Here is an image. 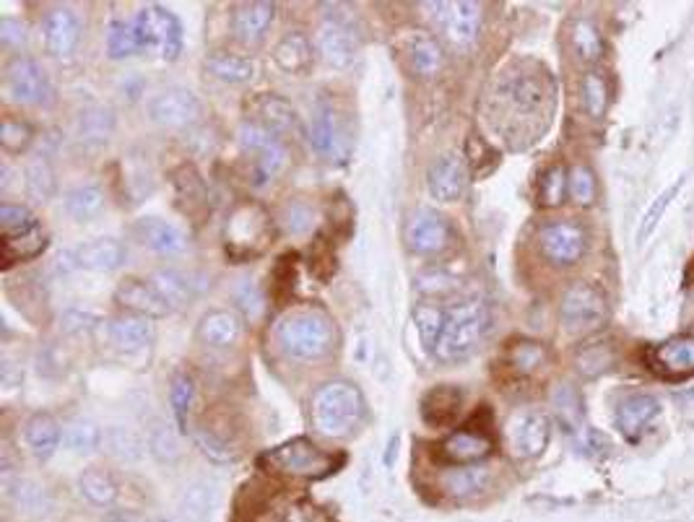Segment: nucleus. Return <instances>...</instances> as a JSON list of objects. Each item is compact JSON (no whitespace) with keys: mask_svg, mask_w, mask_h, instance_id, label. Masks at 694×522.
Returning a JSON list of instances; mask_svg holds the SVG:
<instances>
[{"mask_svg":"<svg viewBox=\"0 0 694 522\" xmlns=\"http://www.w3.org/2000/svg\"><path fill=\"white\" fill-rule=\"evenodd\" d=\"M242 317L234 310H214L201 317L198 338L211 348H229L240 341Z\"/></svg>","mask_w":694,"mask_h":522,"instance_id":"obj_29","label":"nucleus"},{"mask_svg":"<svg viewBox=\"0 0 694 522\" xmlns=\"http://www.w3.org/2000/svg\"><path fill=\"white\" fill-rule=\"evenodd\" d=\"M273 63L284 73H307L312 65V39L305 32H286L273 47Z\"/></svg>","mask_w":694,"mask_h":522,"instance_id":"obj_31","label":"nucleus"},{"mask_svg":"<svg viewBox=\"0 0 694 522\" xmlns=\"http://www.w3.org/2000/svg\"><path fill=\"white\" fill-rule=\"evenodd\" d=\"M149 447L159 460H175L180 455V447H177L175 434L169 432L167 426H156L149 434Z\"/></svg>","mask_w":694,"mask_h":522,"instance_id":"obj_59","label":"nucleus"},{"mask_svg":"<svg viewBox=\"0 0 694 522\" xmlns=\"http://www.w3.org/2000/svg\"><path fill=\"white\" fill-rule=\"evenodd\" d=\"M195 398V385L188 374H177L172 380V390H169V400H172V413H175V424L180 434H188V416L190 406Z\"/></svg>","mask_w":694,"mask_h":522,"instance_id":"obj_51","label":"nucleus"},{"mask_svg":"<svg viewBox=\"0 0 694 522\" xmlns=\"http://www.w3.org/2000/svg\"><path fill=\"white\" fill-rule=\"evenodd\" d=\"M26 445L32 450L34 458L47 460L55 455V450L60 447V424L52 419L50 413H34L32 419L26 421L24 429Z\"/></svg>","mask_w":694,"mask_h":522,"instance_id":"obj_34","label":"nucleus"},{"mask_svg":"<svg viewBox=\"0 0 694 522\" xmlns=\"http://www.w3.org/2000/svg\"><path fill=\"white\" fill-rule=\"evenodd\" d=\"M489 328V312L487 304L479 299L463 302L448 312L442 336L435 346V356L445 364H455L474 354L479 348L481 338L487 336Z\"/></svg>","mask_w":694,"mask_h":522,"instance_id":"obj_4","label":"nucleus"},{"mask_svg":"<svg viewBox=\"0 0 694 522\" xmlns=\"http://www.w3.org/2000/svg\"><path fill=\"white\" fill-rule=\"evenodd\" d=\"M276 19V6L266 0L237 3L232 13V32L242 45H258Z\"/></svg>","mask_w":694,"mask_h":522,"instance_id":"obj_21","label":"nucleus"},{"mask_svg":"<svg viewBox=\"0 0 694 522\" xmlns=\"http://www.w3.org/2000/svg\"><path fill=\"white\" fill-rule=\"evenodd\" d=\"M104 447L112 458L123 460V463H133L143 455L141 437L130 429H123V426H112L110 432L104 434Z\"/></svg>","mask_w":694,"mask_h":522,"instance_id":"obj_48","label":"nucleus"},{"mask_svg":"<svg viewBox=\"0 0 694 522\" xmlns=\"http://www.w3.org/2000/svg\"><path fill=\"white\" fill-rule=\"evenodd\" d=\"M107 341H110L117 351L136 354V351H143L146 346H151V341H154V325H151L149 317H112L110 325H107Z\"/></svg>","mask_w":694,"mask_h":522,"instance_id":"obj_25","label":"nucleus"},{"mask_svg":"<svg viewBox=\"0 0 694 522\" xmlns=\"http://www.w3.org/2000/svg\"><path fill=\"white\" fill-rule=\"evenodd\" d=\"M468 185V169L463 156L445 154L437 162H432L427 172V187L432 198L442 200V203H455L463 198Z\"/></svg>","mask_w":694,"mask_h":522,"instance_id":"obj_18","label":"nucleus"},{"mask_svg":"<svg viewBox=\"0 0 694 522\" xmlns=\"http://www.w3.org/2000/svg\"><path fill=\"white\" fill-rule=\"evenodd\" d=\"M258 522H325V520L320 515H315V510H307V507H286V510L268 512V515L260 517Z\"/></svg>","mask_w":694,"mask_h":522,"instance_id":"obj_60","label":"nucleus"},{"mask_svg":"<svg viewBox=\"0 0 694 522\" xmlns=\"http://www.w3.org/2000/svg\"><path fill=\"white\" fill-rule=\"evenodd\" d=\"M549 437H552V421L539 411L518 413L507 426V439H510V450L515 458H539L549 445Z\"/></svg>","mask_w":694,"mask_h":522,"instance_id":"obj_15","label":"nucleus"},{"mask_svg":"<svg viewBox=\"0 0 694 522\" xmlns=\"http://www.w3.org/2000/svg\"><path fill=\"white\" fill-rule=\"evenodd\" d=\"M26 39H29L26 37V26L19 19H11V16L0 19V42L3 45L19 50V47L26 45Z\"/></svg>","mask_w":694,"mask_h":522,"instance_id":"obj_61","label":"nucleus"},{"mask_svg":"<svg viewBox=\"0 0 694 522\" xmlns=\"http://www.w3.org/2000/svg\"><path fill=\"white\" fill-rule=\"evenodd\" d=\"M682 185H684V180H676L674 185L666 187V190H663V193L658 195V198L653 200V203H650V208H648V213H645L643 224H640V232H637V242H640V245H643V242H648L650 234L656 232L658 221L663 219V213H666V208H669L671 200H674L676 195H679Z\"/></svg>","mask_w":694,"mask_h":522,"instance_id":"obj_53","label":"nucleus"},{"mask_svg":"<svg viewBox=\"0 0 694 522\" xmlns=\"http://www.w3.org/2000/svg\"><path fill=\"white\" fill-rule=\"evenodd\" d=\"M273 234V224L268 213L255 203H240L229 213L227 226H224V239H227L229 255H258L268 245Z\"/></svg>","mask_w":694,"mask_h":522,"instance_id":"obj_6","label":"nucleus"},{"mask_svg":"<svg viewBox=\"0 0 694 522\" xmlns=\"http://www.w3.org/2000/svg\"><path fill=\"white\" fill-rule=\"evenodd\" d=\"M572 50L578 52V58L585 63H598L604 55V37L596 29L591 19H578L572 24Z\"/></svg>","mask_w":694,"mask_h":522,"instance_id":"obj_37","label":"nucleus"},{"mask_svg":"<svg viewBox=\"0 0 694 522\" xmlns=\"http://www.w3.org/2000/svg\"><path fill=\"white\" fill-rule=\"evenodd\" d=\"M76 263L86 271L94 273H112L125 263V247L123 242H117L112 237L91 239L84 242L76 252Z\"/></svg>","mask_w":694,"mask_h":522,"instance_id":"obj_28","label":"nucleus"},{"mask_svg":"<svg viewBox=\"0 0 694 522\" xmlns=\"http://www.w3.org/2000/svg\"><path fill=\"white\" fill-rule=\"evenodd\" d=\"M149 115L156 125L164 128H190L201 117V102L193 91L175 86L151 99Z\"/></svg>","mask_w":694,"mask_h":522,"instance_id":"obj_16","label":"nucleus"},{"mask_svg":"<svg viewBox=\"0 0 694 522\" xmlns=\"http://www.w3.org/2000/svg\"><path fill=\"white\" fill-rule=\"evenodd\" d=\"M492 439L484 432H474V429H458L442 442V458L448 463L458 465H474L484 460L492 452Z\"/></svg>","mask_w":694,"mask_h":522,"instance_id":"obj_27","label":"nucleus"},{"mask_svg":"<svg viewBox=\"0 0 694 522\" xmlns=\"http://www.w3.org/2000/svg\"><path fill=\"white\" fill-rule=\"evenodd\" d=\"M318 52L323 63L336 68V71L349 68L357 60L359 52V39L349 21L338 19V16L325 19L318 29Z\"/></svg>","mask_w":694,"mask_h":522,"instance_id":"obj_14","label":"nucleus"},{"mask_svg":"<svg viewBox=\"0 0 694 522\" xmlns=\"http://www.w3.org/2000/svg\"><path fill=\"white\" fill-rule=\"evenodd\" d=\"M497 97H500L502 110H507L510 120H536L539 115L544 117V112L549 115V110H552V78L541 68L531 71L528 65H520V68L502 76Z\"/></svg>","mask_w":694,"mask_h":522,"instance_id":"obj_3","label":"nucleus"},{"mask_svg":"<svg viewBox=\"0 0 694 522\" xmlns=\"http://www.w3.org/2000/svg\"><path fill=\"white\" fill-rule=\"evenodd\" d=\"M115 522H130V520H115Z\"/></svg>","mask_w":694,"mask_h":522,"instance_id":"obj_64","label":"nucleus"},{"mask_svg":"<svg viewBox=\"0 0 694 522\" xmlns=\"http://www.w3.org/2000/svg\"><path fill=\"white\" fill-rule=\"evenodd\" d=\"M489 478H492V473H489V468H484V465H461V468H453V471L442 473L440 486L448 497L468 499L487 489Z\"/></svg>","mask_w":694,"mask_h":522,"instance_id":"obj_33","label":"nucleus"},{"mask_svg":"<svg viewBox=\"0 0 694 522\" xmlns=\"http://www.w3.org/2000/svg\"><path fill=\"white\" fill-rule=\"evenodd\" d=\"M611 364H614V348L606 341L588 343L575 356V367H578V372L583 377H598V374L609 372Z\"/></svg>","mask_w":694,"mask_h":522,"instance_id":"obj_41","label":"nucleus"},{"mask_svg":"<svg viewBox=\"0 0 694 522\" xmlns=\"http://www.w3.org/2000/svg\"><path fill=\"white\" fill-rule=\"evenodd\" d=\"M281 224L289 234H305L310 232L312 224H315V208L302 203V200H294L281 211Z\"/></svg>","mask_w":694,"mask_h":522,"instance_id":"obj_56","label":"nucleus"},{"mask_svg":"<svg viewBox=\"0 0 694 522\" xmlns=\"http://www.w3.org/2000/svg\"><path fill=\"white\" fill-rule=\"evenodd\" d=\"M104 208V193L94 185H81L65 195V213L76 221H91Z\"/></svg>","mask_w":694,"mask_h":522,"instance_id":"obj_38","label":"nucleus"},{"mask_svg":"<svg viewBox=\"0 0 694 522\" xmlns=\"http://www.w3.org/2000/svg\"><path fill=\"white\" fill-rule=\"evenodd\" d=\"M580 97H583L585 112L593 120H601L609 110V84H606V78L596 71L585 73L583 84H580Z\"/></svg>","mask_w":694,"mask_h":522,"instance_id":"obj_43","label":"nucleus"},{"mask_svg":"<svg viewBox=\"0 0 694 522\" xmlns=\"http://www.w3.org/2000/svg\"><path fill=\"white\" fill-rule=\"evenodd\" d=\"M141 50V39H138L136 24L128 21H112L107 29V55L112 60H123L136 55Z\"/></svg>","mask_w":694,"mask_h":522,"instance_id":"obj_45","label":"nucleus"},{"mask_svg":"<svg viewBox=\"0 0 694 522\" xmlns=\"http://www.w3.org/2000/svg\"><path fill=\"white\" fill-rule=\"evenodd\" d=\"M78 489H81V494H84L91 504H97V507H110L117 499L115 481H112L110 473L99 471V468H89V471L81 473Z\"/></svg>","mask_w":694,"mask_h":522,"instance_id":"obj_40","label":"nucleus"},{"mask_svg":"<svg viewBox=\"0 0 694 522\" xmlns=\"http://www.w3.org/2000/svg\"><path fill=\"white\" fill-rule=\"evenodd\" d=\"M570 190V174L562 164H554L552 169H546L539 185V203L546 208H557L565 203V195Z\"/></svg>","mask_w":694,"mask_h":522,"instance_id":"obj_50","label":"nucleus"},{"mask_svg":"<svg viewBox=\"0 0 694 522\" xmlns=\"http://www.w3.org/2000/svg\"><path fill=\"white\" fill-rule=\"evenodd\" d=\"M401 52L411 73L419 78H435L445 65L442 47L437 39L427 32H406L401 39Z\"/></svg>","mask_w":694,"mask_h":522,"instance_id":"obj_20","label":"nucleus"},{"mask_svg":"<svg viewBox=\"0 0 694 522\" xmlns=\"http://www.w3.org/2000/svg\"><path fill=\"white\" fill-rule=\"evenodd\" d=\"M65 445L78 455H89L102 445V429L89 419H73L65 426Z\"/></svg>","mask_w":694,"mask_h":522,"instance_id":"obj_47","label":"nucleus"},{"mask_svg":"<svg viewBox=\"0 0 694 522\" xmlns=\"http://www.w3.org/2000/svg\"><path fill=\"white\" fill-rule=\"evenodd\" d=\"M445 320H448V312L435 304H419L414 310V323L419 330V338H422L424 348L435 351L437 341L442 336V328H445Z\"/></svg>","mask_w":694,"mask_h":522,"instance_id":"obj_44","label":"nucleus"},{"mask_svg":"<svg viewBox=\"0 0 694 522\" xmlns=\"http://www.w3.org/2000/svg\"><path fill=\"white\" fill-rule=\"evenodd\" d=\"M112 128H115V115H112L110 107L94 104L78 115V133L89 143H104L110 138Z\"/></svg>","mask_w":694,"mask_h":522,"instance_id":"obj_39","label":"nucleus"},{"mask_svg":"<svg viewBox=\"0 0 694 522\" xmlns=\"http://www.w3.org/2000/svg\"><path fill=\"white\" fill-rule=\"evenodd\" d=\"M206 68L211 76L224 81V84H247V81H253L255 73H258L255 60L245 58V55H237V52H227V50L208 52Z\"/></svg>","mask_w":694,"mask_h":522,"instance_id":"obj_32","label":"nucleus"},{"mask_svg":"<svg viewBox=\"0 0 694 522\" xmlns=\"http://www.w3.org/2000/svg\"><path fill=\"white\" fill-rule=\"evenodd\" d=\"M312 424L320 434L344 439L359 429L364 419V398L354 382L333 380L315 390L310 403Z\"/></svg>","mask_w":694,"mask_h":522,"instance_id":"obj_1","label":"nucleus"},{"mask_svg":"<svg viewBox=\"0 0 694 522\" xmlns=\"http://www.w3.org/2000/svg\"><path fill=\"white\" fill-rule=\"evenodd\" d=\"M34 130L32 125L24 123V120H13V117H6L3 125H0V143L3 149L11 151V154H21L32 146Z\"/></svg>","mask_w":694,"mask_h":522,"instance_id":"obj_54","label":"nucleus"},{"mask_svg":"<svg viewBox=\"0 0 694 522\" xmlns=\"http://www.w3.org/2000/svg\"><path fill=\"white\" fill-rule=\"evenodd\" d=\"M507 364L518 374H533L539 372L546 364V348L544 343L536 341H518L507 348Z\"/></svg>","mask_w":694,"mask_h":522,"instance_id":"obj_46","label":"nucleus"},{"mask_svg":"<svg viewBox=\"0 0 694 522\" xmlns=\"http://www.w3.org/2000/svg\"><path fill=\"white\" fill-rule=\"evenodd\" d=\"M276 338L292 359L318 361L336 348V325L320 310H297L281 320Z\"/></svg>","mask_w":694,"mask_h":522,"instance_id":"obj_2","label":"nucleus"},{"mask_svg":"<svg viewBox=\"0 0 694 522\" xmlns=\"http://www.w3.org/2000/svg\"><path fill=\"white\" fill-rule=\"evenodd\" d=\"M539 250L552 265L570 268L588 250V234L575 221H554L539 232Z\"/></svg>","mask_w":694,"mask_h":522,"instance_id":"obj_12","label":"nucleus"},{"mask_svg":"<svg viewBox=\"0 0 694 522\" xmlns=\"http://www.w3.org/2000/svg\"><path fill=\"white\" fill-rule=\"evenodd\" d=\"M253 123L263 125L276 136H294L299 130V115L292 104L286 102L279 94H263L255 102V120Z\"/></svg>","mask_w":694,"mask_h":522,"instance_id":"obj_26","label":"nucleus"},{"mask_svg":"<svg viewBox=\"0 0 694 522\" xmlns=\"http://www.w3.org/2000/svg\"><path fill=\"white\" fill-rule=\"evenodd\" d=\"M237 304L242 310L247 312L250 317H258L263 312V297H260L258 286L253 281H242V286L237 289Z\"/></svg>","mask_w":694,"mask_h":522,"instance_id":"obj_62","label":"nucleus"},{"mask_svg":"<svg viewBox=\"0 0 694 522\" xmlns=\"http://www.w3.org/2000/svg\"><path fill=\"white\" fill-rule=\"evenodd\" d=\"M263 460L276 471L299 478H323L336 468V458L320 450L318 445H312L310 439L305 437H297L292 442H286V445L276 447Z\"/></svg>","mask_w":694,"mask_h":522,"instance_id":"obj_10","label":"nucleus"},{"mask_svg":"<svg viewBox=\"0 0 694 522\" xmlns=\"http://www.w3.org/2000/svg\"><path fill=\"white\" fill-rule=\"evenodd\" d=\"M26 193L34 203H47L55 193V172L45 159H34L26 167Z\"/></svg>","mask_w":694,"mask_h":522,"instance_id":"obj_49","label":"nucleus"},{"mask_svg":"<svg viewBox=\"0 0 694 522\" xmlns=\"http://www.w3.org/2000/svg\"><path fill=\"white\" fill-rule=\"evenodd\" d=\"M115 304L130 312V315L149 317V320L172 312L162 294H159V289L151 281H143V278H125L123 284L115 289Z\"/></svg>","mask_w":694,"mask_h":522,"instance_id":"obj_17","label":"nucleus"},{"mask_svg":"<svg viewBox=\"0 0 694 522\" xmlns=\"http://www.w3.org/2000/svg\"><path fill=\"white\" fill-rule=\"evenodd\" d=\"M609 317V302H606L604 291L596 289L593 284H572L562 297L559 307V320L570 333H591L601 328Z\"/></svg>","mask_w":694,"mask_h":522,"instance_id":"obj_9","label":"nucleus"},{"mask_svg":"<svg viewBox=\"0 0 694 522\" xmlns=\"http://www.w3.org/2000/svg\"><path fill=\"white\" fill-rule=\"evenodd\" d=\"M0 226H3V234H21L29 232V229H34V226L39 224L29 208L3 203V206H0Z\"/></svg>","mask_w":694,"mask_h":522,"instance_id":"obj_57","label":"nucleus"},{"mask_svg":"<svg viewBox=\"0 0 694 522\" xmlns=\"http://www.w3.org/2000/svg\"><path fill=\"white\" fill-rule=\"evenodd\" d=\"M310 141L315 151L328 162H349L351 151H354V128H351L349 112L341 110L333 99H320L312 110Z\"/></svg>","mask_w":694,"mask_h":522,"instance_id":"obj_5","label":"nucleus"},{"mask_svg":"<svg viewBox=\"0 0 694 522\" xmlns=\"http://www.w3.org/2000/svg\"><path fill=\"white\" fill-rule=\"evenodd\" d=\"M650 367L663 377L694 372V336H676L650 348Z\"/></svg>","mask_w":694,"mask_h":522,"instance_id":"obj_22","label":"nucleus"},{"mask_svg":"<svg viewBox=\"0 0 694 522\" xmlns=\"http://www.w3.org/2000/svg\"><path fill=\"white\" fill-rule=\"evenodd\" d=\"M3 91L21 107H47L55 99L50 76L37 60L13 58L3 73Z\"/></svg>","mask_w":694,"mask_h":522,"instance_id":"obj_8","label":"nucleus"},{"mask_svg":"<svg viewBox=\"0 0 694 522\" xmlns=\"http://www.w3.org/2000/svg\"><path fill=\"white\" fill-rule=\"evenodd\" d=\"M554 408H557V416L562 421L567 432H580L585 429V411L580 395L572 390V387H559L557 395H554Z\"/></svg>","mask_w":694,"mask_h":522,"instance_id":"obj_52","label":"nucleus"},{"mask_svg":"<svg viewBox=\"0 0 694 522\" xmlns=\"http://www.w3.org/2000/svg\"><path fill=\"white\" fill-rule=\"evenodd\" d=\"M42 37H45V50L52 58H68L76 50L81 39V24L71 8H52L42 21Z\"/></svg>","mask_w":694,"mask_h":522,"instance_id":"obj_19","label":"nucleus"},{"mask_svg":"<svg viewBox=\"0 0 694 522\" xmlns=\"http://www.w3.org/2000/svg\"><path fill=\"white\" fill-rule=\"evenodd\" d=\"M570 195L578 206H591L596 200V177L585 164H575L570 169Z\"/></svg>","mask_w":694,"mask_h":522,"instance_id":"obj_55","label":"nucleus"},{"mask_svg":"<svg viewBox=\"0 0 694 522\" xmlns=\"http://www.w3.org/2000/svg\"><path fill=\"white\" fill-rule=\"evenodd\" d=\"M214 504H216L214 486L206 484V481H198V484H193L190 489H185L180 507H182V515L188 517V520L203 522L208 515H211Z\"/></svg>","mask_w":694,"mask_h":522,"instance_id":"obj_42","label":"nucleus"},{"mask_svg":"<svg viewBox=\"0 0 694 522\" xmlns=\"http://www.w3.org/2000/svg\"><path fill=\"white\" fill-rule=\"evenodd\" d=\"M193 439H195V445H198V450H201L208 460H214V463H229V460H234L232 447H229L224 439L216 437L214 432H208V429H195Z\"/></svg>","mask_w":694,"mask_h":522,"instance_id":"obj_58","label":"nucleus"},{"mask_svg":"<svg viewBox=\"0 0 694 522\" xmlns=\"http://www.w3.org/2000/svg\"><path fill=\"white\" fill-rule=\"evenodd\" d=\"M432 21L453 47H471L481 32V6L471 0L458 3H427Z\"/></svg>","mask_w":694,"mask_h":522,"instance_id":"obj_11","label":"nucleus"},{"mask_svg":"<svg viewBox=\"0 0 694 522\" xmlns=\"http://www.w3.org/2000/svg\"><path fill=\"white\" fill-rule=\"evenodd\" d=\"M453 242V229L440 213L422 208L406 224V245L416 255H440Z\"/></svg>","mask_w":694,"mask_h":522,"instance_id":"obj_13","label":"nucleus"},{"mask_svg":"<svg viewBox=\"0 0 694 522\" xmlns=\"http://www.w3.org/2000/svg\"><path fill=\"white\" fill-rule=\"evenodd\" d=\"M463 395L455 385H437L422 398V419L429 426H450L461 413Z\"/></svg>","mask_w":694,"mask_h":522,"instance_id":"obj_30","label":"nucleus"},{"mask_svg":"<svg viewBox=\"0 0 694 522\" xmlns=\"http://www.w3.org/2000/svg\"><path fill=\"white\" fill-rule=\"evenodd\" d=\"M47 247V234L34 226L29 232L21 234H3V263H24V260H34L39 252Z\"/></svg>","mask_w":694,"mask_h":522,"instance_id":"obj_35","label":"nucleus"},{"mask_svg":"<svg viewBox=\"0 0 694 522\" xmlns=\"http://www.w3.org/2000/svg\"><path fill=\"white\" fill-rule=\"evenodd\" d=\"M416 286H419V291H424V294H448V291H453L458 284H455V278L445 276V273H427V276L416 278Z\"/></svg>","mask_w":694,"mask_h":522,"instance_id":"obj_63","label":"nucleus"},{"mask_svg":"<svg viewBox=\"0 0 694 522\" xmlns=\"http://www.w3.org/2000/svg\"><path fill=\"white\" fill-rule=\"evenodd\" d=\"M133 24L141 39V50H154L164 60H177L182 52V24L169 8L149 3L138 11Z\"/></svg>","mask_w":694,"mask_h":522,"instance_id":"obj_7","label":"nucleus"},{"mask_svg":"<svg viewBox=\"0 0 694 522\" xmlns=\"http://www.w3.org/2000/svg\"><path fill=\"white\" fill-rule=\"evenodd\" d=\"M151 284L159 289V294L164 297V302L169 304V310H188V304L193 302V286L182 273L169 271V268H162L151 276Z\"/></svg>","mask_w":694,"mask_h":522,"instance_id":"obj_36","label":"nucleus"},{"mask_svg":"<svg viewBox=\"0 0 694 522\" xmlns=\"http://www.w3.org/2000/svg\"><path fill=\"white\" fill-rule=\"evenodd\" d=\"M658 416H661V403L648 393L630 395L617 406V426L627 439L643 437Z\"/></svg>","mask_w":694,"mask_h":522,"instance_id":"obj_24","label":"nucleus"},{"mask_svg":"<svg viewBox=\"0 0 694 522\" xmlns=\"http://www.w3.org/2000/svg\"><path fill=\"white\" fill-rule=\"evenodd\" d=\"M133 234H136V239L143 247H149V250L159 252V255H182V252L188 250V237H185L180 226L169 224L164 219H156V216L138 221L133 226Z\"/></svg>","mask_w":694,"mask_h":522,"instance_id":"obj_23","label":"nucleus"}]
</instances>
